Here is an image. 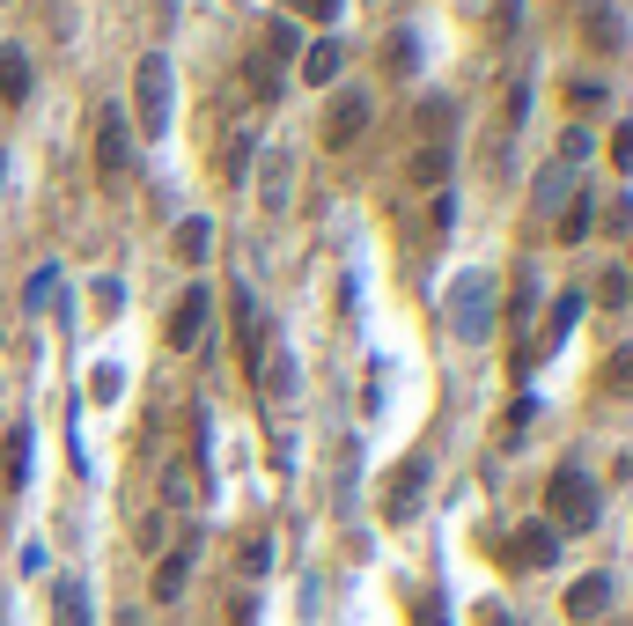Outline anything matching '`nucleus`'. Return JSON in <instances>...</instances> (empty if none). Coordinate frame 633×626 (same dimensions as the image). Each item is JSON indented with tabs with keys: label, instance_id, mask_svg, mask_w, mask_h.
<instances>
[{
	"label": "nucleus",
	"instance_id": "1",
	"mask_svg": "<svg viewBox=\"0 0 633 626\" xmlns=\"http://www.w3.org/2000/svg\"><path fill=\"white\" fill-rule=\"evenodd\" d=\"M125 125H141V141H163V133H170V59H163V52H141Z\"/></svg>",
	"mask_w": 633,
	"mask_h": 626
},
{
	"label": "nucleus",
	"instance_id": "2",
	"mask_svg": "<svg viewBox=\"0 0 633 626\" xmlns=\"http://www.w3.org/2000/svg\"><path fill=\"white\" fill-rule=\"evenodd\" d=\"M545 508H553V530H589L597 524V486H589V472L560 464L553 486H545Z\"/></svg>",
	"mask_w": 633,
	"mask_h": 626
},
{
	"label": "nucleus",
	"instance_id": "3",
	"mask_svg": "<svg viewBox=\"0 0 633 626\" xmlns=\"http://www.w3.org/2000/svg\"><path fill=\"white\" fill-rule=\"evenodd\" d=\"M449 325H457V339H487L493 332V281L487 273H457V288H449Z\"/></svg>",
	"mask_w": 633,
	"mask_h": 626
},
{
	"label": "nucleus",
	"instance_id": "4",
	"mask_svg": "<svg viewBox=\"0 0 633 626\" xmlns=\"http://www.w3.org/2000/svg\"><path fill=\"white\" fill-rule=\"evenodd\" d=\"M207 325H214V288H207V281H192V288L177 295V310H170V347H177V354L207 347Z\"/></svg>",
	"mask_w": 633,
	"mask_h": 626
},
{
	"label": "nucleus",
	"instance_id": "5",
	"mask_svg": "<svg viewBox=\"0 0 633 626\" xmlns=\"http://www.w3.org/2000/svg\"><path fill=\"white\" fill-rule=\"evenodd\" d=\"M125 163H133V125H125V111H103L97 119V169L103 177H125Z\"/></svg>",
	"mask_w": 633,
	"mask_h": 626
},
{
	"label": "nucleus",
	"instance_id": "6",
	"mask_svg": "<svg viewBox=\"0 0 633 626\" xmlns=\"http://www.w3.org/2000/svg\"><path fill=\"white\" fill-rule=\"evenodd\" d=\"M553 553H560V530L553 524H523L509 538V568H553Z\"/></svg>",
	"mask_w": 633,
	"mask_h": 626
},
{
	"label": "nucleus",
	"instance_id": "7",
	"mask_svg": "<svg viewBox=\"0 0 633 626\" xmlns=\"http://www.w3.org/2000/svg\"><path fill=\"white\" fill-rule=\"evenodd\" d=\"M420 486H427V458H406V464H398V480H390V494H384L390 524H406V516L420 508Z\"/></svg>",
	"mask_w": 633,
	"mask_h": 626
},
{
	"label": "nucleus",
	"instance_id": "8",
	"mask_svg": "<svg viewBox=\"0 0 633 626\" xmlns=\"http://www.w3.org/2000/svg\"><path fill=\"white\" fill-rule=\"evenodd\" d=\"M362 119H368V97H362V89H346V97L332 103V119H324V147L362 141Z\"/></svg>",
	"mask_w": 633,
	"mask_h": 626
},
{
	"label": "nucleus",
	"instance_id": "9",
	"mask_svg": "<svg viewBox=\"0 0 633 626\" xmlns=\"http://www.w3.org/2000/svg\"><path fill=\"white\" fill-rule=\"evenodd\" d=\"M236 347H244V376L258 384V369H266V325H258V310H251V295H236Z\"/></svg>",
	"mask_w": 633,
	"mask_h": 626
},
{
	"label": "nucleus",
	"instance_id": "10",
	"mask_svg": "<svg viewBox=\"0 0 633 626\" xmlns=\"http://www.w3.org/2000/svg\"><path fill=\"white\" fill-rule=\"evenodd\" d=\"M604 604H611V575H582L575 590H567V619H604Z\"/></svg>",
	"mask_w": 633,
	"mask_h": 626
},
{
	"label": "nucleus",
	"instance_id": "11",
	"mask_svg": "<svg viewBox=\"0 0 633 626\" xmlns=\"http://www.w3.org/2000/svg\"><path fill=\"white\" fill-rule=\"evenodd\" d=\"M340 59H346V52L332 45V37H316V45L302 52V81H340Z\"/></svg>",
	"mask_w": 633,
	"mask_h": 626
},
{
	"label": "nucleus",
	"instance_id": "12",
	"mask_svg": "<svg viewBox=\"0 0 633 626\" xmlns=\"http://www.w3.org/2000/svg\"><path fill=\"white\" fill-rule=\"evenodd\" d=\"M185 575H192V546H185V553H170L163 568H155V597L177 604V597H185Z\"/></svg>",
	"mask_w": 633,
	"mask_h": 626
},
{
	"label": "nucleus",
	"instance_id": "13",
	"mask_svg": "<svg viewBox=\"0 0 633 626\" xmlns=\"http://www.w3.org/2000/svg\"><path fill=\"white\" fill-rule=\"evenodd\" d=\"M0 97H8V103H23V97H30V59H23L15 45L0 52Z\"/></svg>",
	"mask_w": 633,
	"mask_h": 626
},
{
	"label": "nucleus",
	"instance_id": "14",
	"mask_svg": "<svg viewBox=\"0 0 633 626\" xmlns=\"http://www.w3.org/2000/svg\"><path fill=\"white\" fill-rule=\"evenodd\" d=\"M52 612H59V626H89V590H81V582H59V590H52Z\"/></svg>",
	"mask_w": 633,
	"mask_h": 626
},
{
	"label": "nucleus",
	"instance_id": "15",
	"mask_svg": "<svg viewBox=\"0 0 633 626\" xmlns=\"http://www.w3.org/2000/svg\"><path fill=\"white\" fill-rule=\"evenodd\" d=\"M214 251V221H177V259H207Z\"/></svg>",
	"mask_w": 633,
	"mask_h": 626
},
{
	"label": "nucleus",
	"instance_id": "16",
	"mask_svg": "<svg viewBox=\"0 0 633 626\" xmlns=\"http://www.w3.org/2000/svg\"><path fill=\"white\" fill-rule=\"evenodd\" d=\"M0 464H8V486L30 480V428H8V450H0Z\"/></svg>",
	"mask_w": 633,
	"mask_h": 626
},
{
	"label": "nucleus",
	"instance_id": "17",
	"mask_svg": "<svg viewBox=\"0 0 633 626\" xmlns=\"http://www.w3.org/2000/svg\"><path fill=\"white\" fill-rule=\"evenodd\" d=\"M567 193H575V177H567V169H545V177H537V215L567 207Z\"/></svg>",
	"mask_w": 633,
	"mask_h": 626
},
{
	"label": "nucleus",
	"instance_id": "18",
	"mask_svg": "<svg viewBox=\"0 0 633 626\" xmlns=\"http://www.w3.org/2000/svg\"><path fill=\"white\" fill-rule=\"evenodd\" d=\"M626 295H633V273H626V265H604V273H597V303H611V310H619Z\"/></svg>",
	"mask_w": 633,
	"mask_h": 626
},
{
	"label": "nucleus",
	"instance_id": "19",
	"mask_svg": "<svg viewBox=\"0 0 633 626\" xmlns=\"http://www.w3.org/2000/svg\"><path fill=\"white\" fill-rule=\"evenodd\" d=\"M589 221H597V207H589V199H567V215H560V243H582V237H589Z\"/></svg>",
	"mask_w": 633,
	"mask_h": 626
},
{
	"label": "nucleus",
	"instance_id": "20",
	"mask_svg": "<svg viewBox=\"0 0 633 626\" xmlns=\"http://www.w3.org/2000/svg\"><path fill=\"white\" fill-rule=\"evenodd\" d=\"M604 391H611V398H633V347H619V354H611Z\"/></svg>",
	"mask_w": 633,
	"mask_h": 626
},
{
	"label": "nucleus",
	"instance_id": "21",
	"mask_svg": "<svg viewBox=\"0 0 633 626\" xmlns=\"http://www.w3.org/2000/svg\"><path fill=\"white\" fill-rule=\"evenodd\" d=\"M449 119H457V103H449V97H427V103H420V133H435V141H442V133H449Z\"/></svg>",
	"mask_w": 633,
	"mask_h": 626
},
{
	"label": "nucleus",
	"instance_id": "22",
	"mask_svg": "<svg viewBox=\"0 0 633 626\" xmlns=\"http://www.w3.org/2000/svg\"><path fill=\"white\" fill-rule=\"evenodd\" d=\"M413 67H420V37L398 30V37H390V74H413Z\"/></svg>",
	"mask_w": 633,
	"mask_h": 626
},
{
	"label": "nucleus",
	"instance_id": "23",
	"mask_svg": "<svg viewBox=\"0 0 633 626\" xmlns=\"http://www.w3.org/2000/svg\"><path fill=\"white\" fill-rule=\"evenodd\" d=\"M589 45H597V52L619 45V15H611V8H589Z\"/></svg>",
	"mask_w": 633,
	"mask_h": 626
},
{
	"label": "nucleus",
	"instance_id": "24",
	"mask_svg": "<svg viewBox=\"0 0 633 626\" xmlns=\"http://www.w3.org/2000/svg\"><path fill=\"white\" fill-rule=\"evenodd\" d=\"M413 177H420V185L449 177V147H420V155H413Z\"/></svg>",
	"mask_w": 633,
	"mask_h": 626
},
{
	"label": "nucleus",
	"instance_id": "25",
	"mask_svg": "<svg viewBox=\"0 0 633 626\" xmlns=\"http://www.w3.org/2000/svg\"><path fill=\"white\" fill-rule=\"evenodd\" d=\"M340 8H346V0H295L302 23H340Z\"/></svg>",
	"mask_w": 633,
	"mask_h": 626
},
{
	"label": "nucleus",
	"instance_id": "26",
	"mask_svg": "<svg viewBox=\"0 0 633 626\" xmlns=\"http://www.w3.org/2000/svg\"><path fill=\"white\" fill-rule=\"evenodd\" d=\"M266 384L273 391H295V362H288V354H266Z\"/></svg>",
	"mask_w": 633,
	"mask_h": 626
},
{
	"label": "nucleus",
	"instance_id": "27",
	"mask_svg": "<svg viewBox=\"0 0 633 626\" xmlns=\"http://www.w3.org/2000/svg\"><path fill=\"white\" fill-rule=\"evenodd\" d=\"M567 325H575V295H567L560 310H553V325H545V347H553V339H567Z\"/></svg>",
	"mask_w": 633,
	"mask_h": 626
},
{
	"label": "nucleus",
	"instance_id": "28",
	"mask_svg": "<svg viewBox=\"0 0 633 626\" xmlns=\"http://www.w3.org/2000/svg\"><path fill=\"white\" fill-rule=\"evenodd\" d=\"M611 155H619V169L633 163V125H619V133H611Z\"/></svg>",
	"mask_w": 633,
	"mask_h": 626
},
{
	"label": "nucleus",
	"instance_id": "29",
	"mask_svg": "<svg viewBox=\"0 0 633 626\" xmlns=\"http://www.w3.org/2000/svg\"><path fill=\"white\" fill-rule=\"evenodd\" d=\"M479 626H515V619L501 612V604H479Z\"/></svg>",
	"mask_w": 633,
	"mask_h": 626
},
{
	"label": "nucleus",
	"instance_id": "30",
	"mask_svg": "<svg viewBox=\"0 0 633 626\" xmlns=\"http://www.w3.org/2000/svg\"><path fill=\"white\" fill-rule=\"evenodd\" d=\"M626 273H633V265H626Z\"/></svg>",
	"mask_w": 633,
	"mask_h": 626
}]
</instances>
